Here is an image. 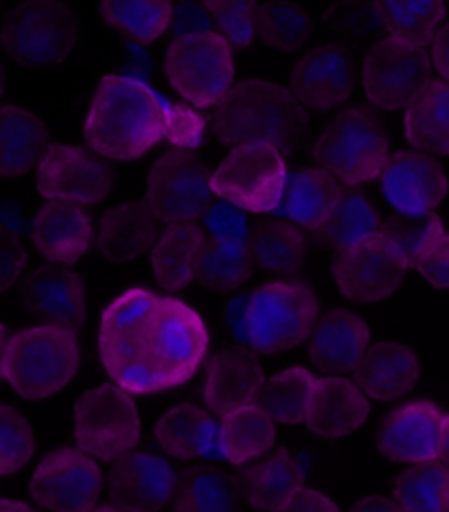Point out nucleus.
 Returning a JSON list of instances; mask_svg holds the SVG:
<instances>
[{
  "instance_id": "nucleus-1",
  "label": "nucleus",
  "mask_w": 449,
  "mask_h": 512,
  "mask_svg": "<svg viewBox=\"0 0 449 512\" xmlns=\"http://www.w3.org/2000/svg\"><path fill=\"white\" fill-rule=\"evenodd\" d=\"M209 331L187 302L130 289L103 309L99 357L130 394L174 390L198 372Z\"/></svg>"
},
{
  "instance_id": "nucleus-2",
  "label": "nucleus",
  "mask_w": 449,
  "mask_h": 512,
  "mask_svg": "<svg viewBox=\"0 0 449 512\" xmlns=\"http://www.w3.org/2000/svg\"><path fill=\"white\" fill-rule=\"evenodd\" d=\"M165 101L130 77H106L84 125L90 149L110 160H136L165 138Z\"/></svg>"
},
{
  "instance_id": "nucleus-3",
  "label": "nucleus",
  "mask_w": 449,
  "mask_h": 512,
  "mask_svg": "<svg viewBox=\"0 0 449 512\" xmlns=\"http://www.w3.org/2000/svg\"><path fill=\"white\" fill-rule=\"evenodd\" d=\"M309 121L307 106L292 90L268 81H241L213 106L211 127L228 147L268 145L292 149Z\"/></svg>"
},
{
  "instance_id": "nucleus-4",
  "label": "nucleus",
  "mask_w": 449,
  "mask_h": 512,
  "mask_svg": "<svg viewBox=\"0 0 449 512\" xmlns=\"http://www.w3.org/2000/svg\"><path fill=\"white\" fill-rule=\"evenodd\" d=\"M77 368V331L68 327L44 324L3 340V377L27 401H40L64 390Z\"/></svg>"
},
{
  "instance_id": "nucleus-5",
  "label": "nucleus",
  "mask_w": 449,
  "mask_h": 512,
  "mask_svg": "<svg viewBox=\"0 0 449 512\" xmlns=\"http://www.w3.org/2000/svg\"><path fill=\"white\" fill-rule=\"evenodd\" d=\"M318 298L301 281H279L250 294L241 324L244 340L261 353L287 351L312 337L318 324Z\"/></svg>"
},
{
  "instance_id": "nucleus-6",
  "label": "nucleus",
  "mask_w": 449,
  "mask_h": 512,
  "mask_svg": "<svg viewBox=\"0 0 449 512\" xmlns=\"http://www.w3.org/2000/svg\"><path fill=\"white\" fill-rule=\"evenodd\" d=\"M388 151V138L377 119L358 106L342 110L314 143L318 165L347 186L382 176L390 160Z\"/></svg>"
},
{
  "instance_id": "nucleus-7",
  "label": "nucleus",
  "mask_w": 449,
  "mask_h": 512,
  "mask_svg": "<svg viewBox=\"0 0 449 512\" xmlns=\"http://www.w3.org/2000/svg\"><path fill=\"white\" fill-rule=\"evenodd\" d=\"M167 77L178 95L195 108H211L233 88L235 66L230 42L211 31H189L171 42Z\"/></svg>"
},
{
  "instance_id": "nucleus-8",
  "label": "nucleus",
  "mask_w": 449,
  "mask_h": 512,
  "mask_svg": "<svg viewBox=\"0 0 449 512\" xmlns=\"http://www.w3.org/2000/svg\"><path fill=\"white\" fill-rule=\"evenodd\" d=\"M77 38V20L60 0H25L9 11L3 44L18 64L51 66L66 60Z\"/></svg>"
},
{
  "instance_id": "nucleus-9",
  "label": "nucleus",
  "mask_w": 449,
  "mask_h": 512,
  "mask_svg": "<svg viewBox=\"0 0 449 512\" xmlns=\"http://www.w3.org/2000/svg\"><path fill=\"white\" fill-rule=\"evenodd\" d=\"M213 191L239 211L270 213L285 197L287 171L281 151L268 145L239 147L213 173Z\"/></svg>"
},
{
  "instance_id": "nucleus-10",
  "label": "nucleus",
  "mask_w": 449,
  "mask_h": 512,
  "mask_svg": "<svg viewBox=\"0 0 449 512\" xmlns=\"http://www.w3.org/2000/svg\"><path fill=\"white\" fill-rule=\"evenodd\" d=\"M75 438L79 449L101 460H119L141 440V421L130 392L101 386L75 405Z\"/></svg>"
},
{
  "instance_id": "nucleus-11",
  "label": "nucleus",
  "mask_w": 449,
  "mask_h": 512,
  "mask_svg": "<svg viewBox=\"0 0 449 512\" xmlns=\"http://www.w3.org/2000/svg\"><path fill=\"white\" fill-rule=\"evenodd\" d=\"M213 176L189 149H174L160 156L147 178L149 208L169 224L195 221L209 213Z\"/></svg>"
},
{
  "instance_id": "nucleus-12",
  "label": "nucleus",
  "mask_w": 449,
  "mask_h": 512,
  "mask_svg": "<svg viewBox=\"0 0 449 512\" xmlns=\"http://www.w3.org/2000/svg\"><path fill=\"white\" fill-rule=\"evenodd\" d=\"M432 60L423 46L384 38L364 60V92L377 108L397 110L410 106L425 84H430Z\"/></svg>"
},
{
  "instance_id": "nucleus-13",
  "label": "nucleus",
  "mask_w": 449,
  "mask_h": 512,
  "mask_svg": "<svg viewBox=\"0 0 449 512\" xmlns=\"http://www.w3.org/2000/svg\"><path fill=\"white\" fill-rule=\"evenodd\" d=\"M211 237L204 243L198 281L213 292H233L252 274L246 215L233 204H213L204 215Z\"/></svg>"
},
{
  "instance_id": "nucleus-14",
  "label": "nucleus",
  "mask_w": 449,
  "mask_h": 512,
  "mask_svg": "<svg viewBox=\"0 0 449 512\" xmlns=\"http://www.w3.org/2000/svg\"><path fill=\"white\" fill-rule=\"evenodd\" d=\"M408 265L404 252L379 232L340 252L333 263V274L344 298L375 302L395 292Z\"/></svg>"
},
{
  "instance_id": "nucleus-15",
  "label": "nucleus",
  "mask_w": 449,
  "mask_h": 512,
  "mask_svg": "<svg viewBox=\"0 0 449 512\" xmlns=\"http://www.w3.org/2000/svg\"><path fill=\"white\" fill-rule=\"evenodd\" d=\"M29 491L51 512H92L101 491V471L84 449H60L40 462Z\"/></svg>"
},
{
  "instance_id": "nucleus-16",
  "label": "nucleus",
  "mask_w": 449,
  "mask_h": 512,
  "mask_svg": "<svg viewBox=\"0 0 449 512\" xmlns=\"http://www.w3.org/2000/svg\"><path fill=\"white\" fill-rule=\"evenodd\" d=\"M38 193L49 202L97 204L108 195L110 169L86 149L51 145L38 169Z\"/></svg>"
},
{
  "instance_id": "nucleus-17",
  "label": "nucleus",
  "mask_w": 449,
  "mask_h": 512,
  "mask_svg": "<svg viewBox=\"0 0 449 512\" xmlns=\"http://www.w3.org/2000/svg\"><path fill=\"white\" fill-rule=\"evenodd\" d=\"M382 191L399 215L434 213L447 193V176L439 162L421 151H397L382 173Z\"/></svg>"
},
{
  "instance_id": "nucleus-18",
  "label": "nucleus",
  "mask_w": 449,
  "mask_h": 512,
  "mask_svg": "<svg viewBox=\"0 0 449 512\" xmlns=\"http://www.w3.org/2000/svg\"><path fill=\"white\" fill-rule=\"evenodd\" d=\"M447 412L432 401H412L390 412L379 432V449L393 462H432L441 458Z\"/></svg>"
},
{
  "instance_id": "nucleus-19",
  "label": "nucleus",
  "mask_w": 449,
  "mask_h": 512,
  "mask_svg": "<svg viewBox=\"0 0 449 512\" xmlns=\"http://www.w3.org/2000/svg\"><path fill=\"white\" fill-rule=\"evenodd\" d=\"M353 81V60L347 49L338 44H322L301 57L290 77V86L307 108L327 112L349 99Z\"/></svg>"
},
{
  "instance_id": "nucleus-20",
  "label": "nucleus",
  "mask_w": 449,
  "mask_h": 512,
  "mask_svg": "<svg viewBox=\"0 0 449 512\" xmlns=\"http://www.w3.org/2000/svg\"><path fill=\"white\" fill-rule=\"evenodd\" d=\"M176 486L169 464L147 453H125L110 471L112 504L125 512H158Z\"/></svg>"
},
{
  "instance_id": "nucleus-21",
  "label": "nucleus",
  "mask_w": 449,
  "mask_h": 512,
  "mask_svg": "<svg viewBox=\"0 0 449 512\" xmlns=\"http://www.w3.org/2000/svg\"><path fill=\"white\" fill-rule=\"evenodd\" d=\"M263 388L259 359L244 348H224L206 366L204 401L215 414L226 416L255 405Z\"/></svg>"
},
{
  "instance_id": "nucleus-22",
  "label": "nucleus",
  "mask_w": 449,
  "mask_h": 512,
  "mask_svg": "<svg viewBox=\"0 0 449 512\" xmlns=\"http://www.w3.org/2000/svg\"><path fill=\"white\" fill-rule=\"evenodd\" d=\"M25 307L40 320L79 331L84 324V285L66 267L46 265L31 272L22 287Z\"/></svg>"
},
{
  "instance_id": "nucleus-23",
  "label": "nucleus",
  "mask_w": 449,
  "mask_h": 512,
  "mask_svg": "<svg viewBox=\"0 0 449 512\" xmlns=\"http://www.w3.org/2000/svg\"><path fill=\"white\" fill-rule=\"evenodd\" d=\"M160 219L147 202H130L103 213L95 237V250L112 263L134 261L156 246Z\"/></svg>"
},
{
  "instance_id": "nucleus-24",
  "label": "nucleus",
  "mask_w": 449,
  "mask_h": 512,
  "mask_svg": "<svg viewBox=\"0 0 449 512\" xmlns=\"http://www.w3.org/2000/svg\"><path fill=\"white\" fill-rule=\"evenodd\" d=\"M368 414H371V405L360 386H353L347 379L325 377L314 383L305 423L320 438L338 440L360 429Z\"/></svg>"
},
{
  "instance_id": "nucleus-25",
  "label": "nucleus",
  "mask_w": 449,
  "mask_h": 512,
  "mask_svg": "<svg viewBox=\"0 0 449 512\" xmlns=\"http://www.w3.org/2000/svg\"><path fill=\"white\" fill-rule=\"evenodd\" d=\"M368 346V324L347 309L322 313L309 337V355L322 372L342 375L358 368Z\"/></svg>"
},
{
  "instance_id": "nucleus-26",
  "label": "nucleus",
  "mask_w": 449,
  "mask_h": 512,
  "mask_svg": "<svg viewBox=\"0 0 449 512\" xmlns=\"http://www.w3.org/2000/svg\"><path fill=\"white\" fill-rule=\"evenodd\" d=\"M33 241L44 259L75 265L90 248L92 221L79 204L46 202L33 221Z\"/></svg>"
},
{
  "instance_id": "nucleus-27",
  "label": "nucleus",
  "mask_w": 449,
  "mask_h": 512,
  "mask_svg": "<svg viewBox=\"0 0 449 512\" xmlns=\"http://www.w3.org/2000/svg\"><path fill=\"white\" fill-rule=\"evenodd\" d=\"M355 372L364 394L379 401H393L419 383V364L410 348L382 342L368 346Z\"/></svg>"
},
{
  "instance_id": "nucleus-28",
  "label": "nucleus",
  "mask_w": 449,
  "mask_h": 512,
  "mask_svg": "<svg viewBox=\"0 0 449 512\" xmlns=\"http://www.w3.org/2000/svg\"><path fill=\"white\" fill-rule=\"evenodd\" d=\"M206 232L193 221L167 226L152 248V267L158 285L167 292H178L198 278Z\"/></svg>"
},
{
  "instance_id": "nucleus-29",
  "label": "nucleus",
  "mask_w": 449,
  "mask_h": 512,
  "mask_svg": "<svg viewBox=\"0 0 449 512\" xmlns=\"http://www.w3.org/2000/svg\"><path fill=\"white\" fill-rule=\"evenodd\" d=\"M158 445L178 460L220 453V425L202 407L182 403L169 410L154 427Z\"/></svg>"
},
{
  "instance_id": "nucleus-30",
  "label": "nucleus",
  "mask_w": 449,
  "mask_h": 512,
  "mask_svg": "<svg viewBox=\"0 0 449 512\" xmlns=\"http://www.w3.org/2000/svg\"><path fill=\"white\" fill-rule=\"evenodd\" d=\"M338 180L325 169H298L287 178L283 213L307 230H318L327 224L342 197Z\"/></svg>"
},
{
  "instance_id": "nucleus-31",
  "label": "nucleus",
  "mask_w": 449,
  "mask_h": 512,
  "mask_svg": "<svg viewBox=\"0 0 449 512\" xmlns=\"http://www.w3.org/2000/svg\"><path fill=\"white\" fill-rule=\"evenodd\" d=\"M0 132H3L0 171L5 178L25 176L42 162L51 147L44 123L25 108L5 106L0 114Z\"/></svg>"
},
{
  "instance_id": "nucleus-32",
  "label": "nucleus",
  "mask_w": 449,
  "mask_h": 512,
  "mask_svg": "<svg viewBox=\"0 0 449 512\" xmlns=\"http://www.w3.org/2000/svg\"><path fill=\"white\" fill-rule=\"evenodd\" d=\"M248 504L259 512H276L305 488L303 464L290 451H274L244 473Z\"/></svg>"
},
{
  "instance_id": "nucleus-33",
  "label": "nucleus",
  "mask_w": 449,
  "mask_h": 512,
  "mask_svg": "<svg viewBox=\"0 0 449 512\" xmlns=\"http://www.w3.org/2000/svg\"><path fill=\"white\" fill-rule=\"evenodd\" d=\"M406 138L412 147L449 156V81H430L406 110Z\"/></svg>"
},
{
  "instance_id": "nucleus-34",
  "label": "nucleus",
  "mask_w": 449,
  "mask_h": 512,
  "mask_svg": "<svg viewBox=\"0 0 449 512\" xmlns=\"http://www.w3.org/2000/svg\"><path fill=\"white\" fill-rule=\"evenodd\" d=\"M388 38L414 46L432 44L445 18V0H373Z\"/></svg>"
},
{
  "instance_id": "nucleus-35",
  "label": "nucleus",
  "mask_w": 449,
  "mask_h": 512,
  "mask_svg": "<svg viewBox=\"0 0 449 512\" xmlns=\"http://www.w3.org/2000/svg\"><path fill=\"white\" fill-rule=\"evenodd\" d=\"M274 445V418L261 405H248L222 416L220 456L230 464L261 458Z\"/></svg>"
},
{
  "instance_id": "nucleus-36",
  "label": "nucleus",
  "mask_w": 449,
  "mask_h": 512,
  "mask_svg": "<svg viewBox=\"0 0 449 512\" xmlns=\"http://www.w3.org/2000/svg\"><path fill=\"white\" fill-rule=\"evenodd\" d=\"M384 219L375 204L360 191H344L336 211L331 213L327 224L316 230V237L322 246L336 250L338 254L353 248L368 237L382 232Z\"/></svg>"
},
{
  "instance_id": "nucleus-37",
  "label": "nucleus",
  "mask_w": 449,
  "mask_h": 512,
  "mask_svg": "<svg viewBox=\"0 0 449 512\" xmlns=\"http://www.w3.org/2000/svg\"><path fill=\"white\" fill-rule=\"evenodd\" d=\"M250 252L263 272L274 276H294L305 261V237L296 226L283 219L261 221L250 232Z\"/></svg>"
},
{
  "instance_id": "nucleus-38",
  "label": "nucleus",
  "mask_w": 449,
  "mask_h": 512,
  "mask_svg": "<svg viewBox=\"0 0 449 512\" xmlns=\"http://www.w3.org/2000/svg\"><path fill=\"white\" fill-rule=\"evenodd\" d=\"M101 16L136 42L149 44L167 31L174 7L169 0H101Z\"/></svg>"
},
{
  "instance_id": "nucleus-39",
  "label": "nucleus",
  "mask_w": 449,
  "mask_h": 512,
  "mask_svg": "<svg viewBox=\"0 0 449 512\" xmlns=\"http://www.w3.org/2000/svg\"><path fill=\"white\" fill-rule=\"evenodd\" d=\"M237 484L220 469H193L176 486V512H235Z\"/></svg>"
},
{
  "instance_id": "nucleus-40",
  "label": "nucleus",
  "mask_w": 449,
  "mask_h": 512,
  "mask_svg": "<svg viewBox=\"0 0 449 512\" xmlns=\"http://www.w3.org/2000/svg\"><path fill=\"white\" fill-rule=\"evenodd\" d=\"M314 375L305 368H290L263 383L259 405L274 421L298 425L307 418L314 392Z\"/></svg>"
},
{
  "instance_id": "nucleus-41",
  "label": "nucleus",
  "mask_w": 449,
  "mask_h": 512,
  "mask_svg": "<svg viewBox=\"0 0 449 512\" xmlns=\"http://www.w3.org/2000/svg\"><path fill=\"white\" fill-rule=\"evenodd\" d=\"M395 502L404 512H449V464L421 462L399 475Z\"/></svg>"
},
{
  "instance_id": "nucleus-42",
  "label": "nucleus",
  "mask_w": 449,
  "mask_h": 512,
  "mask_svg": "<svg viewBox=\"0 0 449 512\" xmlns=\"http://www.w3.org/2000/svg\"><path fill=\"white\" fill-rule=\"evenodd\" d=\"M309 14L287 0H268L257 7V36L274 51H296L309 38Z\"/></svg>"
},
{
  "instance_id": "nucleus-43",
  "label": "nucleus",
  "mask_w": 449,
  "mask_h": 512,
  "mask_svg": "<svg viewBox=\"0 0 449 512\" xmlns=\"http://www.w3.org/2000/svg\"><path fill=\"white\" fill-rule=\"evenodd\" d=\"M33 432L14 407H0V473L20 471L33 456Z\"/></svg>"
},
{
  "instance_id": "nucleus-44",
  "label": "nucleus",
  "mask_w": 449,
  "mask_h": 512,
  "mask_svg": "<svg viewBox=\"0 0 449 512\" xmlns=\"http://www.w3.org/2000/svg\"><path fill=\"white\" fill-rule=\"evenodd\" d=\"M215 25L235 49H246L257 33L255 0H204Z\"/></svg>"
},
{
  "instance_id": "nucleus-45",
  "label": "nucleus",
  "mask_w": 449,
  "mask_h": 512,
  "mask_svg": "<svg viewBox=\"0 0 449 512\" xmlns=\"http://www.w3.org/2000/svg\"><path fill=\"white\" fill-rule=\"evenodd\" d=\"M327 27L333 36L353 42H364L373 38L375 31H382L375 3L366 0H344L333 7L327 14Z\"/></svg>"
},
{
  "instance_id": "nucleus-46",
  "label": "nucleus",
  "mask_w": 449,
  "mask_h": 512,
  "mask_svg": "<svg viewBox=\"0 0 449 512\" xmlns=\"http://www.w3.org/2000/svg\"><path fill=\"white\" fill-rule=\"evenodd\" d=\"M443 230V221L439 215H423V217H390L384 221L382 235H386L395 246L404 252L408 263H412L414 256L428 243L434 235Z\"/></svg>"
},
{
  "instance_id": "nucleus-47",
  "label": "nucleus",
  "mask_w": 449,
  "mask_h": 512,
  "mask_svg": "<svg viewBox=\"0 0 449 512\" xmlns=\"http://www.w3.org/2000/svg\"><path fill=\"white\" fill-rule=\"evenodd\" d=\"M167 125H165V138L176 149H193L204 143L206 134V121L193 108L184 106V103H165Z\"/></svg>"
},
{
  "instance_id": "nucleus-48",
  "label": "nucleus",
  "mask_w": 449,
  "mask_h": 512,
  "mask_svg": "<svg viewBox=\"0 0 449 512\" xmlns=\"http://www.w3.org/2000/svg\"><path fill=\"white\" fill-rule=\"evenodd\" d=\"M410 267H414L432 287L449 289V235L445 228L425 243Z\"/></svg>"
},
{
  "instance_id": "nucleus-49",
  "label": "nucleus",
  "mask_w": 449,
  "mask_h": 512,
  "mask_svg": "<svg viewBox=\"0 0 449 512\" xmlns=\"http://www.w3.org/2000/svg\"><path fill=\"white\" fill-rule=\"evenodd\" d=\"M276 512H338V506L333 504V499L316 491V488L305 486L292 499H287Z\"/></svg>"
},
{
  "instance_id": "nucleus-50",
  "label": "nucleus",
  "mask_w": 449,
  "mask_h": 512,
  "mask_svg": "<svg viewBox=\"0 0 449 512\" xmlns=\"http://www.w3.org/2000/svg\"><path fill=\"white\" fill-rule=\"evenodd\" d=\"M27 263V252L22 248V243L18 237L11 235V232H5V241H3V289H9L11 283L20 276L22 267Z\"/></svg>"
},
{
  "instance_id": "nucleus-51",
  "label": "nucleus",
  "mask_w": 449,
  "mask_h": 512,
  "mask_svg": "<svg viewBox=\"0 0 449 512\" xmlns=\"http://www.w3.org/2000/svg\"><path fill=\"white\" fill-rule=\"evenodd\" d=\"M430 60L434 71L449 81V22L439 29L430 44Z\"/></svg>"
},
{
  "instance_id": "nucleus-52",
  "label": "nucleus",
  "mask_w": 449,
  "mask_h": 512,
  "mask_svg": "<svg viewBox=\"0 0 449 512\" xmlns=\"http://www.w3.org/2000/svg\"><path fill=\"white\" fill-rule=\"evenodd\" d=\"M351 512H404V508H401L397 502H390L386 497L371 495L355 504Z\"/></svg>"
},
{
  "instance_id": "nucleus-53",
  "label": "nucleus",
  "mask_w": 449,
  "mask_h": 512,
  "mask_svg": "<svg viewBox=\"0 0 449 512\" xmlns=\"http://www.w3.org/2000/svg\"><path fill=\"white\" fill-rule=\"evenodd\" d=\"M0 512H33V510L27 504L14 502V499H3V502H0Z\"/></svg>"
},
{
  "instance_id": "nucleus-54",
  "label": "nucleus",
  "mask_w": 449,
  "mask_h": 512,
  "mask_svg": "<svg viewBox=\"0 0 449 512\" xmlns=\"http://www.w3.org/2000/svg\"><path fill=\"white\" fill-rule=\"evenodd\" d=\"M441 460L445 464H449V414L445 418V425H443V438H441Z\"/></svg>"
},
{
  "instance_id": "nucleus-55",
  "label": "nucleus",
  "mask_w": 449,
  "mask_h": 512,
  "mask_svg": "<svg viewBox=\"0 0 449 512\" xmlns=\"http://www.w3.org/2000/svg\"><path fill=\"white\" fill-rule=\"evenodd\" d=\"M92 512H125L123 508H119V506H101V508H95Z\"/></svg>"
}]
</instances>
